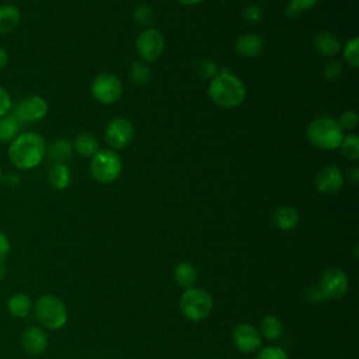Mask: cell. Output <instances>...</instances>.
Here are the masks:
<instances>
[{
  "mask_svg": "<svg viewBox=\"0 0 359 359\" xmlns=\"http://www.w3.org/2000/svg\"><path fill=\"white\" fill-rule=\"evenodd\" d=\"M7 63H8V53L4 48L0 46V70L4 69L7 66Z\"/></svg>",
  "mask_w": 359,
  "mask_h": 359,
  "instance_id": "cell-40",
  "label": "cell"
},
{
  "mask_svg": "<svg viewBox=\"0 0 359 359\" xmlns=\"http://www.w3.org/2000/svg\"><path fill=\"white\" fill-rule=\"evenodd\" d=\"M21 21V11L17 6L6 3L0 6V34H8L17 28Z\"/></svg>",
  "mask_w": 359,
  "mask_h": 359,
  "instance_id": "cell-18",
  "label": "cell"
},
{
  "mask_svg": "<svg viewBox=\"0 0 359 359\" xmlns=\"http://www.w3.org/2000/svg\"><path fill=\"white\" fill-rule=\"evenodd\" d=\"M48 114V102L43 97L32 94L21 100L15 109L14 115L21 123H35L42 121Z\"/></svg>",
  "mask_w": 359,
  "mask_h": 359,
  "instance_id": "cell-10",
  "label": "cell"
},
{
  "mask_svg": "<svg viewBox=\"0 0 359 359\" xmlns=\"http://www.w3.org/2000/svg\"><path fill=\"white\" fill-rule=\"evenodd\" d=\"M133 18L137 24L140 25H149L151 24V21L154 20V11L150 6H146V4H142L139 6L135 13H133Z\"/></svg>",
  "mask_w": 359,
  "mask_h": 359,
  "instance_id": "cell-29",
  "label": "cell"
},
{
  "mask_svg": "<svg viewBox=\"0 0 359 359\" xmlns=\"http://www.w3.org/2000/svg\"><path fill=\"white\" fill-rule=\"evenodd\" d=\"M48 178L55 189H66L72 181L70 168L65 163H52V165L49 167Z\"/></svg>",
  "mask_w": 359,
  "mask_h": 359,
  "instance_id": "cell-20",
  "label": "cell"
},
{
  "mask_svg": "<svg viewBox=\"0 0 359 359\" xmlns=\"http://www.w3.org/2000/svg\"><path fill=\"white\" fill-rule=\"evenodd\" d=\"M121 80L111 73L98 74L91 83V94L101 104H114L122 95Z\"/></svg>",
  "mask_w": 359,
  "mask_h": 359,
  "instance_id": "cell-7",
  "label": "cell"
},
{
  "mask_svg": "<svg viewBox=\"0 0 359 359\" xmlns=\"http://www.w3.org/2000/svg\"><path fill=\"white\" fill-rule=\"evenodd\" d=\"M341 73H342V65L338 60H330L323 67V76L327 80H335L341 76Z\"/></svg>",
  "mask_w": 359,
  "mask_h": 359,
  "instance_id": "cell-31",
  "label": "cell"
},
{
  "mask_svg": "<svg viewBox=\"0 0 359 359\" xmlns=\"http://www.w3.org/2000/svg\"><path fill=\"white\" fill-rule=\"evenodd\" d=\"M208 91L210 100L223 108H236L245 100L244 83L227 72L217 73L210 80Z\"/></svg>",
  "mask_w": 359,
  "mask_h": 359,
  "instance_id": "cell-2",
  "label": "cell"
},
{
  "mask_svg": "<svg viewBox=\"0 0 359 359\" xmlns=\"http://www.w3.org/2000/svg\"><path fill=\"white\" fill-rule=\"evenodd\" d=\"M314 46L317 52L327 57H334L341 52V43L335 34L330 31H321L314 36Z\"/></svg>",
  "mask_w": 359,
  "mask_h": 359,
  "instance_id": "cell-15",
  "label": "cell"
},
{
  "mask_svg": "<svg viewBox=\"0 0 359 359\" xmlns=\"http://www.w3.org/2000/svg\"><path fill=\"white\" fill-rule=\"evenodd\" d=\"M342 154L349 160H358L359 157V136L356 135H348L344 136L341 144Z\"/></svg>",
  "mask_w": 359,
  "mask_h": 359,
  "instance_id": "cell-27",
  "label": "cell"
},
{
  "mask_svg": "<svg viewBox=\"0 0 359 359\" xmlns=\"http://www.w3.org/2000/svg\"><path fill=\"white\" fill-rule=\"evenodd\" d=\"M133 125L125 118L112 119L105 128V142L115 150L125 149L133 139Z\"/></svg>",
  "mask_w": 359,
  "mask_h": 359,
  "instance_id": "cell-11",
  "label": "cell"
},
{
  "mask_svg": "<svg viewBox=\"0 0 359 359\" xmlns=\"http://www.w3.org/2000/svg\"><path fill=\"white\" fill-rule=\"evenodd\" d=\"M73 144L66 137H57L52 140L49 147L46 149V156L53 163H65L72 157Z\"/></svg>",
  "mask_w": 359,
  "mask_h": 359,
  "instance_id": "cell-19",
  "label": "cell"
},
{
  "mask_svg": "<svg viewBox=\"0 0 359 359\" xmlns=\"http://www.w3.org/2000/svg\"><path fill=\"white\" fill-rule=\"evenodd\" d=\"M3 177H4V174H3V170L0 168V182L3 181Z\"/></svg>",
  "mask_w": 359,
  "mask_h": 359,
  "instance_id": "cell-45",
  "label": "cell"
},
{
  "mask_svg": "<svg viewBox=\"0 0 359 359\" xmlns=\"http://www.w3.org/2000/svg\"><path fill=\"white\" fill-rule=\"evenodd\" d=\"M306 297H307V300H309L310 303H320L321 300H324L323 296H321V293H320V290H318V287H310V289L306 292Z\"/></svg>",
  "mask_w": 359,
  "mask_h": 359,
  "instance_id": "cell-37",
  "label": "cell"
},
{
  "mask_svg": "<svg viewBox=\"0 0 359 359\" xmlns=\"http://www.w3.org/2000/svg\"><path fill=\"white\" fill-rule=\"evenodd\" d=\"M303 11L297 7V6H294L293 3H287V6H286V14H287V17H290V18H296V17H299L300 14H302Z\"/></svg>",
  "mask_w": 359,
  "mask_h": 359,
  "instance_id": "cell-39",
  "label": "cell"
},
{
  "mask_svg": "<svg viewBox=\"0 0 359 359\" xmlns=\"http://www.w3.org/2000/svg\"><path fill=\"white\" fill-rule=\"evenodd\" d=\"M264 49V39L257 34H244L236 41V50L245 57H255Z\"/></svg>",
  "mask_w": 359,
  "mask_h": 359,
  "instance_id": "cell-16",
  "label": "cell"
},
{
  "mask_svg": "<svg viewBox=\"0 0 359 359\" xmlns=\"http://www.w3.org/2000/svg\"><path fill=\"white\" fill-rule=\"evenodd\" d=\"M338 125L341 126V129H355L358 126V114L355 111H345L342 112V115L339 116Z\"/></svg>",
  "mask_w": 359,
  "mask_h": 359,
  "instance_id": "cell-32",
  "label": "cell"
},
{
  "mask_svg": "<svg viewBox=\"0 0 359 359\" xmlns=\"http://www.w3.org/2000/svg\"><path fill=\"white\" fill-rule=\"evenodd\" d=\"M174 280L180 287H192L198 280L196 268L189 262H181L174 268Z\"/></svg>",
  "mask_w": 359,
  "mask_h": 359,
  "instance_id": "cell-21",
  "label": "cell"
},
{
  "mask_svg": "<svg viewBox=\"0 0 359 359\" xmlns=\"http://www.w3.org/2000/svg\"><path fill=\"white\" fill-rule=\"evenodd\" d=\"M48 335L39 327H28L21 334V346L28 355H41L48 348Z\"/></svg>",
  "mask_w": 359,
  "mask_h": 359,
  "instance_id": "cell-14",
  "label": "cell"
},
{
  "mask_svg": "<svg viewBox=\"0 0 359 359\" xmlns=\"http://www.w3.org/2000/svg\"><path fill=\"white\" fill-rule=\"evenodd\" d=\"M129 79L133 84L143 87L146 84H149L150 77H151V72L150 67L147 66L146 62L143 60H135L132 62V65L129 66Z\"/></svg>",
  "mask_w": 359,
  "mask_h": 359,
  "instance_id": "cell-26",
  "label": "cell"
},
{
  "mask_svg": "<svg viewBox=\"0 0 359 359\" xmlns=\"http://www.w3.org/2000/svg\"><path fill=\"white\" fill-rule=\"evenodd\" d=\"M199 73H201V76H203V77H210V79H213V77L217 74V67H216V65H215L212 60H203V62L199 65Z\"/></svg>",
  "mask_w": 359,
  "mask_h": 359,
  "instance_id": "cell-36",
  "label": "cell"
},
{
  "mask_svg": "<svg viewBox=\"0 0 359 359\" xmlns=\"http://www.w3.org/2000/svg\"><path fill=\"white\" fill-rule=\"evenodd\" d=\"M289 1L293 3L294 6H297L302 11H304V10L311 8L318 0H289Z\"/></svg>",
  "mask_w": 359,
  "mask_h": 359,
  "instance_id": "cell-38",
  "label": "cell"
},
{
  "mask_svg": "<svg viewBox=\"0 0 359 359\" xmlns=\"http://www.w3.org/2000/svg\"><path fill=\"white\" fill-rule=\"evenodd\" d=\"M34 313L39 324L49 330H60L67 321L65 303L52 294L41 296L34 304Z\"/></svg>",
  "mask_w": 359,
  "mask_h": 359,
  "instance_id": "cell-5",
  "label": "cell"
},
{
  "mask_svg": "<svg viewBox=\"0 0 359 359\" xmlns=\"http://www.w3.org/2000/svg\"><path fill=\"white\" fill-rule=\"evenodd\" d=\"M164 49V38L156 28L143 29L136 39V50L143 62H153L160 57Z\"/></svg>",
  "mask_w": 359,
  "mask_h": 359,
  "instance_id": "cell-9",
  "label": "cell"
},
{
  "mask_svg": "<svg viewBox=\"0 0 359 359\" xmlns=\"http://www.w3.org/2000/svg\"><path fill=\"white\" fill-rule=\"evenodd\" d=\"M314 184L321 195H334L344 187V174L337 165H325L317 172Z\"/></svg>",
  "mask_w": 359,
  "mask_h": 359,
  "instance_id": "cell-13",
  "label": "cell"
},
{
  "mask_svg": "<svg viewBox=\"0 0 359 359\" xmlns=\"http://www.w3.org/2000/svg\"><path fill=\"white\" fill-rule=\"evenodd\" d=\"M283 331L282 321L275 316H265L259 323V335L269 341H275Z\"/></svg>",
  "mask_w": 359,
  "mask_h": 359,
  "instance_id": "cell-25",
  "label": "cell"
},
{
  "mask_svg": "<svg viewBox=\"0 0 359 359\" xmlns=\"http://www.w3.org/2000/svg\"><path fill=\"white\" fill-rule=\"evenodd\" d=\"M180 310L191 321L208 318L213 310V299L209 292L201 287H188L180 297Z\"/></svg>",
  "mask_w": 359,
  "mask_h": 359,
  "instance_id": "cell-4",
  "label": "cell"
},
{
  "mask_svg": "<svg viewBox=\"0 0 359 359\" xmlns=\"http://www.w3.org/2000/svg\"><path fill=\"white\" fill-rule=\"evenodd\" d=\"M348 178H349L353 184H356L358 180H359V168H358V167H353V168L348 172Z\"/></svg>",
  "mask_w": 359,
  "mask_h": 359,
  "instance_id": "cell-42",
  "label": "cell"
},
{
  "mask_svg": "<svg viewBox=\"0 0 359 359\" xmlns=\"http://www.w3.org/2000/svg\"><path fill=\"white\" fill-rule=\"evenodd\" d=\"M231 339L236 348L244 353H251L261 345L259 331L250 323H241L236 325L231 331Z\"/></svg>",
  "mask_w": 359,
  "mask_h": 359,
  "instance_id": "cell-12",
  "label": "cell"
},
{
  "mask_svg": "<svg viewBox=\"0 0 359 359\" xmlns=\"http://www.w3.org/2000/svg\"><path fill=\"white\" fill-rule=\"evenodd\" d=\"M122 171V160L112 150H98L90 163V174L100 184L114 182Z\"/></svg>",
  "mask_w": 359,
  "mask_h": 359,
  "instance_id": "cell-6",
  "label": "cell"
},
{
  "mask_svg": "<svg viewBox=\"0 0 359 359\" xmlns=\"http://www.w3.org/2000/svg\"><path fill=\"white\" fill-rule=\"evenodd\" d=\"M73 149L84 157H93L100 150V144L95 136L90 133H80L74 139Z\"/></svg>",
  "mask_w": 359,
  "mask_h": 359,
  "instance_id": "cell-24",
  "label": "cell"
},
{
  "mask_svg": "<svg viewBox=\"0 0 359 359\" xmlns=\"http://www.w3.org/2000/svg\"><path fill=\"white\" fill-rule=\"evenodd\" d=\"M344 130L338 122L332 118H318L310 122L307 126V139L309 142L323 150H334L339 147L344 139Z\"/></svg>",
  "mask_w": 359,
  "mask_h": 359,
  "instance_id": "cell-3",
  "label": "cell"
},
{
  "mask_svg": "<svg viewBox=\"0 0 359 359\" xmlns=\"http://www.w3.org/2000/svg\"><path fill=\"white\" fill-rule=\"evenodd\" d=\"M7 309L13 317L24 318L32 309V300L25 293H15L7 302Z\"/></svg>",
  "mask_w": 359,
  "mask_h": 359,
  "instance_id": "cell-23",
  "label": "cell"
},
{
  "mask_svg": "<svg viewBox=\"0 0 359 359\" xmlns=\"http://www.w3.org/2000/svg\"><path fill=\"white\" fill-rule=\"evenodd\" d=\"M3 180L8 184V185H15L18 181H20V178H18V175H15L14 172H10V174H7L6 177H3Z\"/></svg>",
  "mask_w": 359,
  "mask_h": 359,
  "instance_id": "cell-41",
  "label": "cell"
},
{
  "mask_svg": "<svg viewBox=\"0 0 359 359\" xmlns=\"http://www.w3.org/2000/svg\"><path fill=\"white\" fill-rule=\"evenodd\" d=\"M46 156V144L41 135L35 132L20 133L8 146V160L18 170H32L38 167Z\"/></svg>",
  "mask_w": 359,
  "mask_h": 359,
  "instance_id": "cell-1",
  "label": "cell"
},
{
  "mask_svg": "<svg viewBox=\"0 0 359 359\" xmlns=\"http://www.w3.org/2000/svg\"><path fill=\"white\" fill-rule=\"evenodd\" d=\"M6 273H7V271H6L4 264H0V280H3L6 278Z\"/></svg>",
  "mask_w": 359,
  "mask_h": 359,
  "instance_id": "cell-44",
  "label": "cell"
},
{
  "mask_svg": "<svg viewBox=\"0 0 359 359\" xmlns=\"http://www.w3.org/2000/svg\"><path fill=\"white\" fill-rule=\"evenodd\" d=\"M257 359H289V356L279 346H266L258 352Z\"/></svg>",
  "mask_w": 359,
  "mask_h": 359,
  "instance_id": "cell-30",
  "label": "cell"
},
{
  "mask_svg": "<svg viewBox=\"0 0 359 359\" xmlns=\"http://www.w3.org/2000/svg\"><path fill=\"white\" fill-rule=\"evenodd\" d=\"M21 130V122L14 114H7L0 118V142L10 143L14 140Z\"/></svg>",
  "mask_w": 359,
  "mask_h": 359,
  "instance_id": "cell-22",
  "label": "cell"
},
{
  "mask_svg": "<svg viewBox=\"0 0 359 359\" xmlns=\"http://www.w3.org/2000/svg\"><path fill=\"white\" fill-rule=\"evenodd\" d=\"M344 59L352 67L359 66V38L358 36H353L352 39H349L344 46Z\"/></svg>",
  "mask_w": 359,
  "mask_h": 359,
  "instance_id": "cell-28",
  "label": "cell"
},
{
  "mask_svg": "<svg viewBox=\"0 0 359 359\" xmlns=\"http://www.w3.org/2000/svg\"><path fill=\"white\" fill-rule=\"evenodd\" d=\"M11 105H13V102H11V97H10L8 91L0 86V118L10 112Z\"/></svg>",
  "mask_w": 359,
  "mask_h": 359,
  "instance_id": "cell-34",
  "label": "cell"
},
{
  "mask_svg": "<svg viewBox=\"0 0 359 359\" xmlns=\"http://www.w3.org/2000/svg\"><path fill=\"white\" fill-rule=\"evenodd\" d=\"M243 15H244V18H245L248 22L255 24V22L261 21V18H262V8H261L258 4H250V6H247V7L244 8Z\"/></svg>",
  "mask_w": 359,
  "mask_h": 359,
  "instance_id": "cell-33",
  "label": "cell"
},
{
  "mask_svg": "<svg viewBox=\"0 0 359 359\" xmlns=\"http://www.w3.org/2000/svg\"><path fill=\"white\" fill-rule=\"evenodd\" d=\"M181 4H184V6H196V4H199V3H202L203 0H178Z\"/></svg>",
  "mask_w": 359,
  "mask_h": 359,
  "instance_id": "cell-43",
  "label": "cell"
},
{
  "mask_svg": "<svg viewBox=\"0 0 359 359\" xmlns=\"http://www.w3.org/2000/svg\"><path fill=\"white\" fill-rule=\"evenodd\" d=\"M349 286L348 275L339 268H328L323 272L318 283V290L323 299L335 300L341 299Z\"/></svg>",
  "mask_w": 359,
  "mask_h": 359,
  "instance_id": "cell-8",
  "label": "cell"
},
{
  "mask_svg": "<svg viewBox=\"0 0 359 359\" xmlns=\"http://www.w3.org/2000/svg\"><path fill=\"white\" fill-rule=\"evenodd\" d=\"M273 223L279 230H283V231L293 230L299 223V213L294 208L289 205L279 206L273 212Z\"/></svg>",
  "mask_w": 359,
  "mask_h": 359,
  "instance_id": "cell-17",
  "label": "cell"
},
{
  "mask_svg": "<svg viewBox=\"0 0 359 359\" xmlns=\"http://www.w3.org/2000/svg\"><path fill=\"white\" fill-rule=\"evenodd\" d=\"M11 252V243L6 233L0 231V264H4Z\"/></svg>",
  "mask_w": 359,
  "mask_h": 359,
  "instance_id": "cell-35",
  "label": "cell"
}]
</instances>
